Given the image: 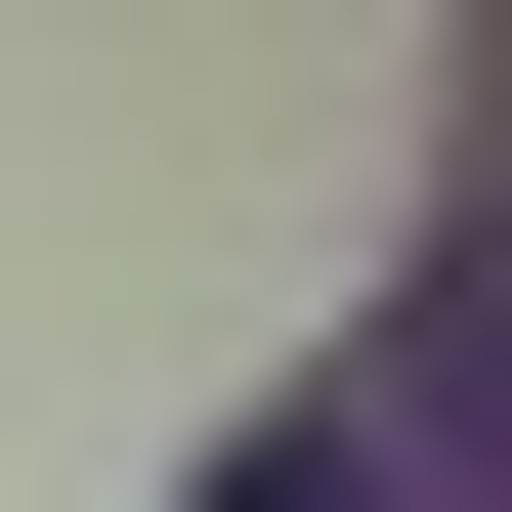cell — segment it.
<instances>
[{
	"mask_svg": "<svg viewBox=\"0 0 512 512\" xmlns=\"http://www.w3.org/2000/svg\"><path fill=\"white\" fill-rule=\"evenodd\" d=\"M214 512H427V384H299V427H256Z\"/></svg>",
	"mask_w": 512,
	"mask_h": 512,
	"instance_id": "cell-1",
	"label": "cell"
}]
</instances>
